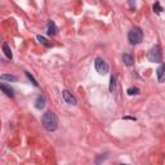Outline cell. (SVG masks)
Masks as SVG:
<instances>
[{
    "instance_id": "obj_16",
    "label": "cell",
    "mask_w": 165,
    "mask_h": 165,
    "mask_svg": "<svg viewBox=\"0 0 165 165\" xmlns=\"http://www.w3.org/2000/svg\"><path fill=\"white\" fill-rule=\"evenodd\" d=\"M26 76H27V77H29V80H31V81H32V84H34V85H35V86H39L38 81H36V80H35V79H34V77H32V76L30 75V72H26Z\"/></svg>"
},
{
    "instance_id": "obj_9",
    "label": "cell",
    "mask_w": 165,
    "mask_h": 165,
    "mask_svg": "<svg viewBox=\"0 0 165 165\" xmlns=\"http://www.w3.org/2000/svg\"><path fill=\"white\" fill-rule=\"evenodd\" d=\"M57 34V27H56V23L53 21H49L48 23V35L49 36H53Z\"/></svg>"
},
{
    "instance_id": "obj_10",
    "label": "cell",
    "mask_w": 165,
    "mask_h": 165,
    "mask_svg": "<svg viewBox=\"0 0 165 165\" xmlns=\"http://www.w3.org/2000/svg\"><path fill=\"white\" fill-rule=\"evenodd\" d=\"M123 61H124V63H125L126 66H132L133 62H134V58L130 56L129 53H124V54H123Z\"/></svg>"
},
{
    "instance_id": "obj_2",
    "label": "cell",
    "mask_w": 165,
    "mask_h": 165,
    "mask_svg": "<svg viewBox=\"0 0 165 165\" xmlns=\"http://www.w3.org/2000/svg\"><path fill=\"white\" fill-rule=\"evenodd\" d=\"M147 58H149L150 62H154V63H160L161 62V58H163V53H161V49L159 45H154L149 54H147Z\"/></svg>"
},
{
    "instance_id": "obj_7",
    "label": "cell",
    "mask_w": 165,
    "mask_h": 165,
    "mask_svg": "<svg viewBox=\"0 0 165 165\" xmlns=\"http://www.w3.org/2000/svg\"><path fill=\"white\" fill-rule=\"evenodd\" d=\"M44 106H45V97L43 94H40L38 95V98L35 101V107L38 110H41V108H44Z\"/></svg>"
},
{
    "instance_id": "obj_17",
    "label": "cell",
    "mask_w": 165,
    "mask_h": 165,
    "mask_svg": "<svg viewBox=\"0 0 165 165\" xmlns=\"http://www.w3.org/2000/svg\"><path fill=\"white\" fill-rule=\"evenodd\" d=\"M115 88V76H111V85H110V90L112 92Z\"/></svg>"
},
{
    "instance_id": "obj_3",
    "label": "cell",
    "mask_w": 165,
    "mask_h": 165,
    "mask_svg": "<svg viewBox=\"0 0 165 165\" xmlns=\"http://www.w3.org/2000/svg\"><path fill=\"white\" fill-rule=\"evenodd\" d=\"M128 39L130 41V44H133V45L140 44V43L142 41V39H143V34H142L141 29H138V27L132 29L128 34Z\"/></svg>"
},
{
    "instance_id": "obj_15",
    "label": "cell",
    "mask_w": 165,
    "mask_h": 165,
    "mask_svg": "<svg viewBox=\"0 0 165 165\" xmlns=\"http://www.w3.org/2000/svg\"><path fill=\"white\" fill-rule=\"evenodd\" d=\"M38 40L41 43V44H44L45 47H50V43H48V40H47L45 38H43V36L39 35V36H38Z\"/></svg>"
},
{
    "instance_id": "obj_4",
    "label": "cell",
    "mask_w": 165,
    "mask_h": 165,
    "mask_svg": "<svg viewBox=\"0 0 165 165\" xmlns=\"http://www.w3.org/2000/svg\"><path fill=\"white\" fill-rule=\"evenodd\" d=\"M94 67H95V70H97V72L101 75H106L108 72V65L103 58H99V57L95 58Z\"/></svg>"
},
{
    "instance_id": "obj_1",
    "label": "cell",
    "mask_w": 165,
    "mask_h": 165,
    "mask_svg": "<svg viewBox=\"0 0 165 165\" xmlns=\"http://www.w3.org/2000/svg\"><path fill=\"white\" fill-rule=\"evenodd\" d=\"M41 124L44 126L48 132H54L58 126V119H57V115L54 112L52 111H48L45 112L44 115L41 117Z\"/></svg>"
},
{
    "instance_id": "obj_8",
    "label": "cell",
    "mask_w": 165,
    "mask_h": 165,
    "mask_svg": "<svg viewBox=\"0 0 165 165\" xmlns=\"http://www.w3.org/2000/svg\"><path fill=\"white\" fill-rule=\"evenodd\" d=\"M0 89H2L7 95H8V97H13V95H14V93H13V89L11 88V86H8L7 84H4V83H2V84H0Z\"/></svg>"
},
{
    "instance_id": "obj_11",
    "label": "cell",
    "mask_w": 165,
    "mask_h": 165,
    "mask_svg": "<svg viewBox=\"0 0 165 165\" xmlns=\"http://www.w3.org/2000/svg\"><path fill=\"white\" fill-rule=\"evenodd\" d=\"M3 50H4V54L7 56V58L12 59L13 54H12V52H11V48H9V45H8L7 43H3Z\"/></svg>"
},
{
    "instance_id": "obj_18",
    "label": "cell",
    "mask_w": 165,
    "mask_h": 165,
    "mask_svg": "<svg viewBox=\"0 0 165 165\" xmlns=\"http://www.w3.org/2000/svg\"><path fill=\"white\" fill-rule=\"evenodd\" d=\"M128 3H129V5L134 9V8H135V0H128Z\"/></svg>"
},
{
    "instance_id": "obj_14",
    "label": "cell",
    "mask_w": 165,
    "mask_h": 165,
    "mask_svg": "<svg viewBox=\"0 0 165 165\" xmlns=\"http://www.w3.org/2000/svg\"><path fill=\"white\" fill-rule=\"evenodd\" d=\"M152 8H154V12H156V13H161L163 12V8H161V5H160L159 2H156Z\"/></svg>"
},
{
    "instance_id": "obj_5",
    "label": "cell",
    "mask_w": 165,
    "mask_h": 165,
    "mask_svg": "<svg viewBox=\"0 0 165 165\" xmlns=\"http://www.w3.org/2000/svg\"><path fill=\"white\" fill-rule=\"evenodd\" d=\"M62 97H63L65 102L68 103V105H76V98H75L74 95H72L70 92H68V90H63Z\"/></svg>"
},
{
    "instance_id": "obj_13",
    "label": "cell",
    "mask_w": 165,
    "mask_h": 165,
    "mask_svg": "<svg viewBox=\"0 0 165 165\" xmlns=\"http://www.w3.org/2000/svg\"><path fill=\"white\" fill-rule=\"evenodd\" d=\"M128 94L129 95H134V94H140V89L135 88V86H132V88L128 89Z\"/></svg>"
},
{
    "instance_id": "obj_6",
    "label": "cell",
    "mask_w": 165,
    "mask_h": 165,
    "mask_svg": "<svg viewBox=\"0 0 165 165\" xmlns=\"http://www.w3.org/2000/svg\"><path fill=\"white\" fill-rule=\"evenodd\" d=\"M156 75H158V81L159 83H163L165 81V65H160L158 71H156Z\"/></svg>"
},
{
    "instance_id": "obj_12",
    "label": "cell",
    "mask_w": 165,
    "mask_h": 165,
    "mask_svg": "<svg viewBox=\"0 0 165 165\" xmlns=\"http://www.w3.org/2000/svg\"><path fill=\"white\" fill-rule=\"evenodd\" d=\"M3 81L4 80H8V81H16L17 80V77L16 76H13V75H7V74H4V75H2V77H0Z\"/></svg>"
}]
</instances>
